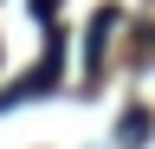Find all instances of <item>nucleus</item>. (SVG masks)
<instances>
[{
	"mask_svg": "<svg viewBox=\"0 0 155 149\" xmlns=\"http://www.w3.org/2000/svg\"><path fill=\"white\" fill-rule=\"evenodd\" d=\"M110 26H116V7H104L91 20V52H84V78H97L104 71V39H110Z\"/></svg>",
	"mask_w": 155,
	"mask_h": 149,
	"instance_id": "1",
	"label": "nucleus"
},
{
	"mask_svg": "<svg viewBox=\"0 0 155 149\" xmlns=\"http://www.w3.org/2000/svg\"><path fill=\"white\" fill-rule=\"evenodd\" d=\"M142 136H149V117H142V110H129V117H123V143L136 149V143H142Z\"/></svg>",
	"mask_w": 155,
	"mask_h": 149,
	"instance_id": "2",
	"label": "nucleus"
}]
</instances>
